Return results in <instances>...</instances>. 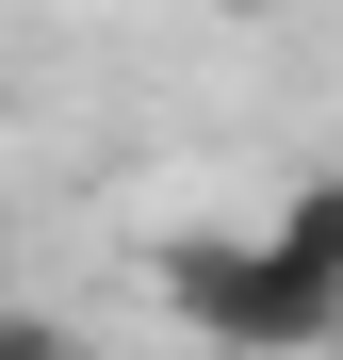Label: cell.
I'll return each instance as SVG.
<instances>
[{
  "instance_id": "7a4b0ae2",
  "label": "cell",
  "mask_w": 343,
  "mask_h": 360,
  "mask_svg": "<svg viewBox=\"0 0 343 360\" xmlns=\"http://www.w3.org/2000/svg\"><path fill=\"white\" fill-rule=\"evenodd\" d=\"M0 360H82V328H66V311H17V295H0Z\"/></svg>"
},
{
  "instance_id": "6da1fadb",
  "label": "cell",
  "mask_w": 343,
  "mask_h": 360,
  "mask_svg": "<svg viewBox=\"0 0 343 360\" xmlns=\"http://www.w3.org/2000/svg\"><path fill=\"white\" fill-rule=\"evenodd\" d=\"M163 311L229 360H311L343 311V180H295L278 229H180L163 246Z\"/></svg>"
}]
</instances>
